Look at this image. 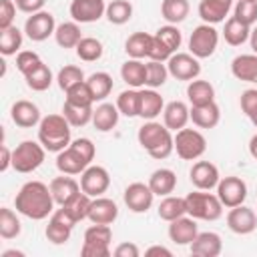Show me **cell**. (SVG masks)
I'll list each match as a JSON object with an SVG mask.
<instances>
[{"instance_id":"6da1fadb","label":"cell","mask_w":257,"mask_h":257,"mask_svg":"<svg viewBox=\"0 0 257 257\" xmlns=\"http://www.w3.org/2000/svg\"><path fill=\"white\" fill-rule=\"evenodd\" d=\"M14 207L20 215L32 221H42L54 213V197L50 187H46L42 181H28L16 193Z\"/></svg>"},{"instance_id":"7a4b0ae2","label":"cell","mask_w":257,"mask_h":257,"mask_svg":"<svg viewBox=\"0 0 257 257\" xmlns=\"http://www.w3.org/2000/svg\"><path fill=\"white\" fill-rule=\"evenodd\" d=\"M173 131H169L165 124L157 122V120H147L139 133H137V139H139V145L157 161H163L167 159L173 151H175V137L171 135Z\"/></svg>"},{"instance_id":"3957f363","label":"cell","mask_w":257,"mask_h":257,"mask_svg":"<svg viewBox=\"0 0 257 257\" xmlns=\"http://www.w3.org/2000/svg\"><path fill=\"white\" fill-rule=\"evenodd\" d=\"M38 143L48 153H60L70 145V122L64 114H48L40 120Z\"/></svg>"},{"instance_id":"277c9868","label":"cell","mask_w":257,"mask_h":257,"mask_svg":"<svg viewBox=\"0 0 257 257\" xmlns=\"http://www.w3.org/2000/svg\"><path fill=\"white\" fill-rule=\"evenodd\" d=\"M187 203V215L201 221H217L223 215V203L217 195L197 189L195 193H189L185 197Z\"/></svg>"},{"instance_id":"5b68a950","label":"cell","mask_w":257,"mask_h":257,"mask_svg":"<svg viewBox=\"0 0 257 257\" xmlns=\"http://www.w3.org/2000/svg\"><path fill=\"white\" fill-rule=\"evenodd\" d=\"M110 241H112L110 227L92 223L84 231V241H82V247H80V255L82 257H110Z\"/></svg>"},{"instance_id":"8992f818","label":"cell","mask_w":257,"mask_h":257,"mask_svg":"<svg viewBox=\"0 0 257 257\" xmlns=\"http://www.w3.org/2000/svg\"><path fill=\"white\" fill-rule=\"evenodd\" d=\"M44 153L46 149L40 143L34 141H22L14 151H12V169L16 173H32L44 163Z\"/></svg>"},{"instance_id":"52a82bcc","label":"cell","mask_w":257,"mask_h":257,"mask_svg":"<svg viewBox=\"0 0 257 257\" xmlns=\"http://www.w3.org/2000/svg\"><path fill=\"white\" fill-rule=\"evenodd\" d=\"M175 151L183 161H197L207 151V141L197 128H181L175 133Z\"/></svg>"},{"instance_id":"ba28073f","label":"cell","mask_w":257,"mask_h":257,"mask_svg":"<svg viewBox=\"0 0 257 257\" xmlns=\"http://www.w3.org/2000/svg\"><path fill=\"white\" fill-rule=\"evenodd\" d=\"M219 44V32L215 30L213 24H199L189 38V50L197 58H209L217 50Z\"/></svg>"},{"instance_id":"9c48e42d","label":"cell","mask_w":257,"mask_h":257,"mask_svg":"<svg viewBox=\"0 0 257 257\" xmlns=\"http://www.w3.org/2000/svg\"><path fill=\"white\" fill-rule=\"evenodd\" d=\"M167 68H169V74L177 80H195L199 74H201V64H199V58L193 56L191 52H175L169 60H167Z\"/></svg>"},{"instance_id":"30bf717a","label":"cell","mask_w":257,"mask_h":257,"mask_svg":"<svg viewBox=\"0 0 257 257\" xmlns=\"http://www.w3.org/2000/svg\"><path fill=\"white\" fill-rule=\"evenodd\" d=\"M217 197L219 201L223 203V207L227 209H233L237 205H243L245 203V197H247V185L243 179L239 177H223L217 185Z\"/></svg>"},{"instance_id":"8fae6325","label":"cell","mask_w":257,"mask_h":257,"mask_svg":"<svg viewBox=\"0 0 257 257\" xmlns=\"http://www.w3.org/2000/svg\"><path fill=\"white\" fill-rule=\"evenodd\" d=\"M110 187V175L104 167L98 165H88L82 173H80V189L90 195V197H102V193H106V189Z\"/></svg>"},{"instance_id":"7c38bea8","label":"cell","mask_w":257,"mask_h":257,"mask_svg":"<svg viewBox=\"0 0 257 257\" xmlns=\"http://www.w3.org/2000/svg\"><path fill=\"white\" fill-rule=\"evenodd\" d=\"M76 225V221L60 207L56 209L52 215H50V221L46 225V239L54 245H64L68 239H70V233H72V227Z\"/></svg>"},{"instance_id":"4fadbf2b","label":"cell","mask_w":257,"mask_h":257,"mask_svg":"<svg viewBox=\"0 0 257 257\" xmlns=\"http://www.w3.org/2000/svg\"><path fill=\"white\" fill-rule=\"evenodd\" d=\"M56 30V22H54V16L46 10H40V12H34L26 18L24 22V32L26 36L32 40V42H42L46 40L48 36H52Z\"/></svg>"},{"instance_id":"5bb4252c","label":"cell","mask_w":257,"mask_h":257,"mask_svg":"<svg viewBox=\"0 0 257 257\" xmlns=\"http://www.w3.org/2000/svg\"><path fill=\"white\" fill-rule=\"evenodd\" d=\"M122 199H124V205L128 207V211L133 213H147L151 207H153V199H155V193L151 191L149 183H131L124 193H122Z\"/></svg>"},{"instance_id":"9a60e30c","label":"cell","mask_w":257,"mask_h":257,"mask_svg":"<svg viewBox=\"0 0 257 257\" xmlns=\"http://www.w3.org/2000/svg\"><path fill=\"white\" fill-rule=\"evenodd\" d=\"M189 179L195 185V189H201V191L217 189V185L221 181L219 169L211 161H197L189 171Z\"/></svg>"},{"instance_id":"2e32d148","label":"cell","mask_w":257,"mask_h":257,"mask_svg":"<svg viewBox=\"0 0 257 257\" xmlns=\"http://www.w3.org/2000/svg\"><path fill=\"white\" fill-rule=\"evenodd\" d=\"M106 4L104 0H72L70 2V16L74 22L90 24L104 16Z\"/></svg>"},{"instance_id":"e0dca14e","label":"cell","mask_w":257,"mask_h":257,"mask_svg":"<svg viewBox=\"0 0 257 257\" xmlns=\"http://www.w3.org/2000/svg\"><path fill=\"white\" fill-rule=\"evenodd\" d=\"M227 227L237 235H249L257 227V215L251 207L237 205L227 213Z\"/></svg>"},{"instance_id":"ac0fdd59","label":"cell","mask_w":257,"mask_h":257,"mask_svg":"<svg viewBox=\"0 0 257 257\" xmlns=\"http://www.w3.org/2000/svg\"><path fill=\"white\" fill-rule=\"evenodd\" d=\"M195 221H197V219H193L191 215H189V217L183 215V217L171 221V223H169V239H171L173 243H177V245H191V243L195 241L197 233H199Z\"/></svg>"},{"instance_id":"d6986e66","label":"cell","mask_w":257,"mask_h":257,"mask_svg":"<svg viewBox=\"0 0 257 257\" xmlns=\"http://www.w3.org/2000/svg\"><path fill=\"white\" fill-rule=\"evenodd\" d=\"M10 116H12V122L20 128H32L42 120L40 108L30 100H16L10 108Z\"/></svg>"},{"instance_id":"ffe728a7","label":"cell","mask_w":257,"mask_h":257,"mask_svg":"<svg viewBox=\"0 0 257 257\" xmlns=\"http://www.w3.org/2000/svg\"><path fill=\"white\" fill-rule=\"evenodd\" d=\"M189 120H191V108L183 100H171L169 104H165V108H163V124L169 131L177 133V131L185 128Z\"/></svg>"},{"instance_id":"44dd1931","label":"cell","mask_w":257,"mask_h":257,"mask_svg":"<svg viewBox=\"0 0 257 257\" xmlns=\"http://www.w3.org/2000/svg\"><path fill=\"white\" fill-rule=\"evenodd\" d=\"M118 217V207L112 199L106 197H92L90 211H88V221L98 223V225H110Z\"/></svg>"},{"instance_id":"7402d4cb","label":"cell","mask_w":257,"mask_h":257,"mask_svg":"<svg viewBox=\"0 0 257 257\" xmlns=\"http://www.w3.org/2000/svg\"><path fill=\"white\" fill-rule=\"evenodd\" d=\"M90 163L72 147L68 145L64 151H60L56 155V169L62 173V175H80Z\"/></svg>"},{"instance_id":"603a6c76","label":"cell","mask_w":257,"mask_h":257,"mask_svg":"<svg viewBox=\"0 0 257 257\" xmlns=\"http://www.w3.org/2000/svg\"><path fill=\"white\" fill-rule=\"evenodd\" d=\"M189 247H191V253L193 255H199V257H217L223 251V241H221V237L217 233L203 231V233H197L195 241Z\"/></svg>"},{"instance_id":"cb8c5ba5","label":"cell","mask_w":257,"mask_h":257,"mask_svg":"<svg viewBox=\"0 0 257 257\" xmlns=\"http://www.w3.org/2000/svg\"><path fill=\"white\" fill-rule=\"evenodd\" d=\"M231 6H233V0H201L199 16L205 24H219L225 20Z\"/></svg>"},{"instance_id":"d4e9b609","label":"cell","mask_w":257,"mask_h":257,"mask_svg":"<svg viewBox=\"0 0 257 257\" xmlns=\"http://www.w3.org/2000/svg\"><path fill=\"white\" fill-rule=\"evenodd\" d=\"M231 74L243 82H257V54H239L231 60Z\"/></svg>"},{"instance_id":"484cf974","label":"cell","mask_w":257,"mask_h":257,"mask_svg":"<svg viewBox=\"0 0 257 257\" xmlns=\"http://www.w3.org/2000/svg\"><path fill=\"white\" fill-rule=\"evenodd\" d=\"M165 108L163 96L155 88L141 90V102H139V116L145 120H155Z\"/></svg>"},{"instance_id":"4316f807","label":"cell","mask_w":257,"mask_h":257,"mask_svg":"<svg viewBox=\"0 0 257 257\" xmlns=\"http://www.w3.org/2000/svg\"><path fill=\"white\" fill-rule=\"evenodd\" d=\"M191 120L199 128H215L221 120V110H219L215 100L207 102V104L191 106Z\"/></svg>"},{"instance_id":"83f0119b","label":"cell","mask_w":257,"mask_h":257,"mask_svg":"<svg viewBox=\"0 0 257 257\" xmlns=\"http://www.w3.org/2000/svg\"><path fill=\"white\" fill-rule=\"evenodd\" d=\"M120 78L128 84V88H141L147 84V64L139 58H131L120 66Z\"/></svg>"},{"instance_id":"f1b7e54d","label":"cell","mask_w":257,"mask_h":257,"mask_svg":"<svg viewBox=\"0 0 257 257\" xmlns=\"http://www.w3.org/2000/svg\"><path fill=\"white\" fill-rule=\"evenodd\" d=\"M118 114H120V112H118L116 104L102 102V104H98V106L94 108V112H92V124H94L96 131L108 133V131H112V128L116 126Z\"/></svg>"},{"instance_id":"f546056e","label":"cell","mask_w":257,"mask_h":257,"mask_svg":"<svg viewBox=\"0 0 257 257\" xmlns=\"http://www.w3.org/2000/svg\"><path fill=\"white\" fill-rule=\"evenodd\" d=\"M149 187L155 195L159 197H167L175 191L177 187V175L171 169H157L151 173L149 177Z\"/></svg>"},{"instance_id":"4dcf8cb0","label":"cell","mask_w":257,"mask_h":257,"mask_svg":"<svg viewBox=\"0 0 257 257\" xmlns=\"http://www.w3.org/2000/svg\"><path fill=\"white\" fill-rule=\"evenodd\" d=\"M48 187H50V193H52L56 205H64L70 197H74L78 191H82L80 183H76L72 177H64V175L62 177H54Z\"/></svg>"},{"instance_id":"1f68e13d","label":"cell","mask_w":257,"mask_h":257,"mask_svg":"<svg viewBox=\"0 0 257 257\" xmlns=\"http://www.w3.org/2000/svg\"><path fill=\"white\" fill-rule=\"evenodd\" d=\"M187 98L191 102V106H199V104H207L215 100V88L209 80H201L195 78L189 82L187 86Z\"/></svg>"},{"instance_id":"d6a6232c","label":"cell","mask_w":257,"mask_h":257,"mask_svg":"<svg viewBox=\"0 0 257 257\" xmlns=\"http://www.w3.org/2000/svg\"><path fill=\"white\" fill-rule=\"evenodd\" d=\"M251 36V26L239 22L235 16H231L227 22H225V28H223V38L229 46H241L243 42H247Z\"/></svg>"},{"instance_id":"836d02e7","label":"cell","mask_w":257,"mask_h":257,"mask_svg":"<svg viewBox=\"0 0 257 257\" xmlns=\"http://www.w3.org/2000/svg\"><path fill=\"white\" fill-rule=\"evenodd\" d=\"M90 203H92V197L86 195L84 191H78L74 197H70L64 205H60L76 223L78 221H84L88 219V211H90Z\"/></svg>"},{"instance_id":"e575fe53","label":"cell","mask_w":257,"mask_h":257,"mask_svg":"<svg viewBox=\"0 0 257 257\" xmlns=\"http://www.w3.org/2000/svg\"><path fill=\"white\" fill-rule=\"evenodd\" d=\"M54 38H56V44L60 48H76V44L82 40L78 22H62V24H58L56 30H54Z\"/></svg>"},{"instance_id":"d590c367","label":"cell","mask_w":257,"mask_h":257,"mask_svg":"<svg viewBox=\"0 0 257 257\" xmlns=\"http://www.w3.org/2000/svg\"><path fill=\"white\" fill-rule=\"evenodd\" d=\"M157 211H159V217H161L163 221L171 223V221H175V219L187 215V203H185L183 197L167 195V197L159 203V209H157Z\"/></svg>"},{"instance_id":"8d00e7d4","label":"cell","mask_w":257,"mask_h":257,"mask_svg":"<svg viewBox=\"0 0 257 257\" xmlns=\"http://www.w3.org/2000/svg\"><path fill=\"white\" fill-rule=\"evenodd\" d=\"M189 0H163L161 14L169 24H179L189 16Z\"/></svg>"},{"instance_id":"74e56055","label":"cell","mask_w":257,"mask_h":257,"mask_svg":"<svg viewBox=\"0 0 257 257\" xmlns=\"http://www.w3.org/2000/svg\"><path fill=\"white\" fill-rule=\"evenodd\" d=\"M151 40L153 36L147 34V32H135L126 38L124 42V52L131 56V58H145L149 56V48H151Z\"/></svg>"},{"instance_id":"f35d334b","label":"cell","mask_w":257,"mask_h":257,"mask_svg":"<svg viewBox=\"0 0 257 257\" xmlns=\"http://www.w3.org/2000/svg\"><path fill=\"white\" fill-rule=\"evenodd\" d=\"M92 112H94L92 106L72 104V102H66V100L62 104V114L70 122V126H84V124H88L92 120Z\"/></svg>"},{"instance_id":"ab89813d","label":"cell","mask_w":257,"mask_h":257,"mask_svg":"<svg viewBox=\"0 0 257 257\" xmlns=\"http://www.w3.org/2000/svg\"><path fill=\"white\" fill-rule=\"evenodd\" d=\"M104 16L110 24L122 26L133 18V4L128 0H112L110 4H106Z\"/></svg>"},{"instance_id":"60d3db41","label":"cell","mask_w":257,"mask_h":257,"mask_svg":"<svg viewBox=\"0 0 257 257\" xmlns=\"http://www.w3.org/2000/svg\"><path fill=\"white\" fill-rule=\"evenodd\" d=\"M86 84H88V88L92 92L94 102L96 100H104L112 90V76L108 72H92L86 78Z\"/></svg>"},{"instance_id":"b9f144b4","label":"cell","mask_w":257,"mask_h":257,"mask_svg":"<svg viewBox=\"0 0 257 257\" xmlns=\"http://www.w3.org/2000/svg\"><path fill=\"white\" fill-rule=\"evenodd\" d=\"M139 102H141V90L139 88H126L116 98V108L120 114L133 118L139 116Z\"/></svg>"},{"instance_id":"7bdbcfd3","label":"cell","mask_w":257,"mask_h":257,"mask_svg":"<svg viewBox=\"0 0 257 257\" xmlns=\"http://www.w3.org/2000/svg\"><path fill=\"white\" fill-rule=\"evenodd\" d=\"M0 32H2L0 34V52L4 56L16 54L20 50V46H22V32L14 24L8 26V28H4V30H0Z\"/></svg>"},{"instance_id":"ee69618b","label":"cell","mask_w":257,"mask_h":257,"mask_svg":"<svg viewBox=\"0 0 257 257\" xmlns=\"http://www.w3.org/2000/svg\"><path fill=\"white\" fill-rule=\"evenodd\" d=\"M102 42L92 36H82V40L76 44V56L84 62H94L102 56Z\"/></svg>"},{"instance_id":"f6af8a7d","label":"cell","mask_w":257,"mask_h":257,"mask_svg":"<svg viewBox=\"0 0 257 257\" xmlns=\"http://www.w3.org/2000/svg\"><path fill=\"white\" fill-rule=\"evenodd\" d=\"M24 80H26V86H28L30 90L42 92V90H46V88L52 84V70L42 62L38 68H34L30 74H26Z\"/></svg>"},{"instance_id":"bcb514c9","label":"cell","mask_w":257,"mask_h":257,"mask_svg":"<svg viewBox=\"0 0 257 257\" xmlns=\"http://www.w3.org/2000/svg\"><path fill=\"white\" fill-rule=\"evenodd\" d=\"M22 231L20 227V219L16 217V213L8 207L0 209V237L2 239H14L18 237Z\"/></svg>"},{"instance_id":"7dc6e473","label":"cell","mask_w":257,"mask_h":257,"mask_svg":"<svg viewBox=\"0 0 257 257\" xmlns=\"http://www.w3.org/2000/svg\"><path fill=\"white\" fill-rule=\"evenodd\" d=\"M66 92V102H72V104H82V106H92L94 98H92V92L86 84V80H80L76 84H72Z\"/></svg>"},{"instance_id":"c3c4849f","label":"cell","mask_w":257,"mask_h":257,"mask_svg":"<svg viewBox=\"0 0 257 257\" xmlns=\"http://www.w3.org/2000/svg\"><path fill=\"white\" fill-rule=\"evenodd\" d=\"M167 76H169V68L167 64L159 62V60H149L147 62V84L149 88H159L167 82Z\"/></svg>"},{"instance_id":"681fc988","label":"cell","mask_w":257,"mask_h":257,"mask_svg":"<svg viewBox=\"0 0 257 257\" xmlns=\"http://www.w3.org/2000/svg\"><path fill=\"white\" fill-rule=\"evenodd\" d=\"M173 54L177 52V48L181 46V42H183V36H181V30L177 28V24H167V26H161L159 30H157V34H155Z\"/></svg>"},{"instance_id":"f907efd6","label":"cell","mask_w":257,"mask_h":257,"mask_svg":"<svg viewBox=\"0 0 257 257\" xmlns=\"http://www.w3.org/2000/svg\"><path fill=\"white\" fill-rule=\"evenodd\" d=\"M80 80H84V72H82L80 66H74V64H68V66L60 68L58 74H56V82L62 90H68L72 84H76Z\"/></svg>"},{"instance_id":"816d5d0a","label":"cell","mask_w":257,"mask_h":257,"mask_svg":"<svg viewBox=\"0 0 257 257\" xmlns=\"http://www.w3.org/2000/svg\"><path fill=\"white\" fill-rule=\"evenodd\" d=\"M233 16H235L239 22L247 24V26L255 24V22H257V0H239V2L235 4Z\"/></svg>"},{"instance_id":"f5cc1de1","label":"cell","mask_w":257,"mask_h":257,"mask_svg":"<svg viewBox=\"0 0 257 257\" xmlns=\"http://www.w3.org/2000/svg\"><path fill=\"white\" fill-rule=\"evenodd\" d=\"M42 64V60H40V56L36 54V52H32V50H20L18 54H16V68H18V72L22 74V76H26V74H30L34 68H38Z\"/></svg>"},{"instance_id":"db71d44e","label":"cell","mask_w":257,"mask_h":257,"mask_svg":"<svg viewBox=\"0 0 257 257\" xmlns=\"http://www.w3.org/2000/svg\"><path fill=\"white\" fill-rule=\"evenodd\" d=\"M16 2L14 0H0V30L12 26L16 16Z\"/></svg>"},{"instance_id":"11a10c76","label":"cell","mask_w":257,"mask_h":257,"mask_svg":"<svg viewBox=\"0 0 257 257\" xmlns=\"http://www.w3.org/2000/svg\"><path fill=\"white\" fill-rule=\"evenodd\" d=\"M241 110L253 120L257 116V90L255 88H247L241 94Z\"/></svg>"},{"instance_id":"9f6ffc18","label":"cell","mask_w":257,"mask_h":257,"mask_svg":"<svg viewBox=\"0 0 257 257\" xmlns=\"http://www.w3.org/2000/svg\"><path fill=\"white\" fill-rule=\"evenodd\" d=\"M88 163H92V159H94V155H96V149H94V143L90 141V139H86V137H80V139H74L72 143H70Z\"/></svg>"},{"instance_id":"6f0895ef","label":"cell","mask_w":257,"mask_h":257,"mask_svg":"<svg viewBox=\"0 0 257 257\" xmlns=\"http://www.w3.org/2000/svg\"><path fill=\"white\" fill-rule=\"evenodd\" d=\"M114 253V257H139L141 255V249L135 245V243H120V245H116V249L112 251Z\"/></svg>"},{"instance_id":"680465c9","label":"cell","mask_w":257,"mask_h":257,"mask_svg":"<svg viewBox=\"0 0 257 257\" xmlns=\"http://www.w3.org/2000/svg\"><path fill=\"white\" fill-rule=\"evenodd\" d=\"M46 0H16V6L20 12H26V14H34V12H40L42 6H44Z\"/></svg>"},{"instance_id":"91938a15","label":"cell","mask_w":257,"mask_h":257,"mask_svg":"<svg viewBox=\"0 0 257 257\" xmlns=\"http://www.w3.org/2000/svg\"><path fill=\"white\" fill-rule=\"evenodd\" d=\"M0 171L2 173H6L8 171V167H12V151L6 147V145H2V149H0Z\"/></svg>"},{"instance_id":"94428289","label":"cell","mask_w":257,"mask_h":257,"mask_svg":"<svg viewBox=\"0 0 257 257\" xmlns=\"http://www.w3.org/2000/svg\"><path fill=\"white\" fill-rule=\"evenodd\" d=\"M145 255H147V257H153V255H165V257H171L173 253H171L167 247H161V245H153V247H149V249L145 251Z\"/></svg>"},{"instance_id":"6125c7cd","label":"cell","mask_w":257,"mask_h":257,"mask_svg":"<svg viewBox=\"0 0 257 257\" xmlns=\"http://www.w3.org/2000/svg\"><path fill=\"white\" fill-rule=\"evenodd\" d=\"M249 155L253 157V159H257V133L251 137V141H249Z\"/></svg>"},{"instance_id":"be15d7a7","label":"cell","mask_w":257,"mask_h":257,"mask_svg":"<svg viewBox=\"0 0 257 257\" xmlns=\"http://www.w3.org/2000/svg\"><path fill=\"white\" fill-rule=\"evenodd\" d=\"M249 42H251V48H253V52L257 54V26L251 30V36H249Z\"/></svg>"},{"instance_id":"e7e4bbea","label":"cell","mask_w":257,"mask_h":257,"mask_svg":"<svg viewBox=\"0 0 257 257\" xmlns=\"http://www.w3.org/2000/svg\"><path fill=\"white\" fill-rule=\"evenodd\" d=\"M2 257H24V253L22 251H16V249H8V251L2 253Z\"/></svg>"},{"instance_id":"03108f58","label":"cell","mask_w":257,"mask_h":257,"mask_svg":"<svg viewBox=\"0 0 257 257\" xmlns=\"http://www.w3.org/2000/svg\"><path fill=\"white\" fill-rule=\"evenodd\" d=\"M251 122H253V124H255V126H257V116H255V118H253V120H251Z\"/></svg>"}]
</instances>
